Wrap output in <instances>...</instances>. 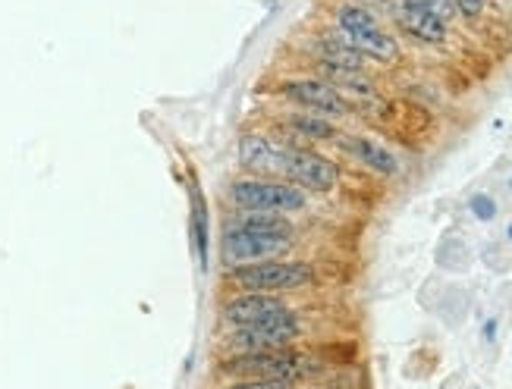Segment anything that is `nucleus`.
<instances>
[{"instance_id":"nucleus-1","label":"nucleus","mask_w":512,"mask_h":389,"mask_svg":"<svg viewBox=\"0 0 512 389\" xmlns=\"http://www.w3.org/2000/svg\"><path fill=\"white\" fill-rule=\"evenodd\" d=\"M293 245V223L283 214H242L233 220L220 239V261L227 270L274 261Z\"/></svg>"},{"instance_id":"nucleus-2","label":"nucleus","mask_w":512,"mask_h":389,"mask_svg":"<svg viewBox=\"0 0 512 389\" xmlns=\"http://www.w3.org/2000/svg\"><path fill=\"white\" fill-rule=\"evenodd\" d=\"M230 201L246 214H293L305 208V192L293 182L239 176L230 182Z\"/></svg>"},{"instance_id":"nucleus-3","label":"nucleus","mask_w":512,"mask_h":389,"mask_svg":"<svg viewBox=\"0 0 512 389\" xmlns=\"http://www.w3.org/2000/svg\"><path fill=\"white\" fill-rule=\"evenodd\" d=\"M333 16H337V26L343 32V38L365 60L393 63L399 57L396 38L381 26V22H377V16L368 7H362V4H340Z\"/></svg>"},{"instance_id":"nucleus-4","label":"nucleus","mask_w":512,"mask_h":389,"mask_svg":"<svg viewBox=\"0 0 512 389\" xmlns=\"http://www.w3.org/2000/svg\"><path fill=\"white\" fill-rule=\"evenodd\" d=\"M230 286L242 292H283V289H302L315 283V267L305 261H258L227 270Z\"/></svg>"},{"instance_id":"nucleus-5","label":"nucleus","mask_w":512,"mask_h":389,"mask_svg":"<svg viewBox=\"0 0 512 389\" xmlns=\"http://www.w3.org/2000/svg\"><path fill=\"white\" fill-rule=\"evenodd\" d=\"M302 333V320L293 311H283L264 324L239 327L227 336V349L233 355H255V352H277L289 349V342Z\"/></svg>"},{"instance_id":"nucleus-6","label":"nucleus","mask_w":512,"mask_h":389,"mask_svg":"<svg viewBox=\"0 0 512 389\" xmlns=\"http://www.w3.org/2000/svg\"><path fill=\"white\" fill-rule=\"evenodd\" d=\"M224 374L242 380H293L305 374V355L293 349L255 352V355H230L224 361Z\"/></svg>"},{"instance_id":"nucleus-7","label":"nucleus","mask_w":512,"mask_h":389,"mask_svg":"<svg viewBox=\"0 0 512 389\" xmlns=\"http://www.w3.org/2000/svg\"><path fill=\"white\" fill-rule=\"evenodd\" d=\"M393 19L406 35L425 41V44H443L450 35L447 29V7L434 4V0H396Z\"/></svg>"},{"instance_id":"nucleus-8","label":"nucleus","mask_w":512,"mask_h":389,"mask_svg":"<svg viewBox=\"0 0 512 389\" xmlns=\"http://www.w3.org/2000/svg\"><path fill=\"white\" fill-rule=\"evenodd\" d=\"M283 176L293 182L299 189L308 192H333V186L340 182V167L333 160L321 157L318 151H308V148H286V170Z\"/></svg>"},{"instance_id":"nucleus-9","label":"nucleus","mask_w":512,"mask_h":389,"mask_svg":"<svg viewBox=\"0 0 512 389\" xmlns=\"http://www.w3.org/2000/svg\"><path fill=\"white\" fill-rule=\"evenodd\" d=\"M280 91L289 101H296L315 113H324V117H346L352 110V104L343 98V91H337L324 79H289L280 85Z\"/></svg>"},{"instance_id":"nucleus-10","label":"nucleus","mask_w":512,"mask_h":389,"mask_svg":"<svg viewBox=\"0 0 512 389\" xmlns=\"http://www.w3.org/2000/svg\"><path fill=\"white\" fill-rule=\"evenodd\" d=\"M289 311V305L274 292H246V295H233V299L224 305V324L239 330V327H252V324H264L277 314Z\"/></svg>"},{"instance_id":"nucleus-11","label":"nucleus","mask_w":512,"mask_h":389,"mask_svg":"<svg viewBox=\"0 0 512 389\" xmlns=\"http://www.w3.org/2000/svg\"><path fill=\"white\" fill-rule=\"evenodd\" d=\"M286 148L289 145H277L274 139H264V135H242L239 139V167L258 173L261 179L283 176Z\"/></svg>"},{"instance_id":"nucleus-12","label":"nucleus","mask_w":512,"mask_h":389,"mask_svg":"<svg viewBox=\"0 0 512 389\" xmlns=\"http://www.w3.org/2000/svg\"><path fill=\"white\" fill-rule=\"evenodd\" d=\"M346 151L359 160V164H365L368 170L381 173V176H396L399 173V160L396 154L377 139H368V135H349V139L343 142Z\"/></svg>"},{"instance_id":"nucleus-13","label":"nucleus","mask_w":512,"mask_h":389,"mask_svg":"<svg viewBox=\"0 0 512 389\" xmlns=\"http://www.w3.org/2000/svg\"><path fill=\"white\" fill-rule=\"evenodd\" d=\"M315 51H318V63H324V66H337V70H352V73L365 70V57L355 51L343 35L340 38L337 35L318 38Z\"/></svg>"},{"instance_id":"nucleus-14","label":"nucleus","mask_w":512,"mask_h":389,"mask_svg":"<svg viewBox=\"0 0 512 389\" xmlns=\"http://www.w3.org/2000/svg\"><path fill=\"white\" fill-rule=\"evenodd\" d=\"M192 242L198 251V264L202 270H208V251H211V230H208V204L198 192V186H192Z\"/></svg>"},{"instance_id":"nucleus-15","label":"nucleus","mask_w":512,"mask_h":389,"mask_svg":"<svg viewBox=\"0 0 512 389\" xmlns=\"http://www.w3.org/2000/svg\"><path fill=\"white\" fill-rule=\"evenodd\" d=\"M286 126L293 129L299 139L308 142H327V139H337V126H333L327 117H311V113H289Z\"/></svg>"},{"instance_id":"nucleus-16","label":"nucleus","mask_w":512,"mask_h":389,"mask_svg":"<svg viewBox=\"0 0 512 389\" xmlns=\"http://www.w3.org/2000/svg\"><path fill=\"white\" fill-rule=\"evenodd\" d=\"M293 380H239L227 389H293Z\"/></svg>"},{"instance_id":"nucleus-17","label":"nucleus","mask_w":512,"mask_h":389,"mask_svg":"<svg viewBox=\"0 0 512 389\" xmlns=\"http://www.w3.org/2000/svg\"><path fill=\"white\" fill-rule=\"evenodd\" d=\"M472 214H475L478 220H494V217H497V204H494V198L475 195V198H472Z\"/></svg>"},{"instance_id":"nucleus-18","label":"nucleus","mask_w":512,"mask_h":389,"mask_svg":"<svg viewBox=\"0 0 512 389\" xmlns=\"http://www.w3.org/2000/svg\"><path fill=\"white\" fill-rule=\"evenodd\" d=\"M456 13H462L465 19H478L484 13V0H453Z\"/></svg>"},{"instance_id":"nucleus-19","label":"nucleus","mask_w":512,"mask_h":389,"mask_svg":"<svg viewBox=\"0 0 512 389\" xmlns=\"http://www.w3.org/2000/svg\"><path fill=\"white\" fill-rule=\"evenodd\" d=\"M509 242H512V226H509Z\"/></svg>"}]
</instances>
